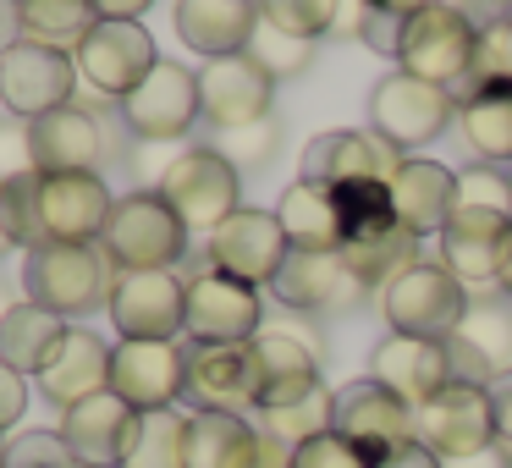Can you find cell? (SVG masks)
I'll return each mask as SVG.
<instances>
[{
	"label": "cell",
	"instance_id": "6da1fadb",
	"mask_svg": "<svg viewBox=\"0 0 512 468\" xmlns=\"http://www.w3.org/2000/svg\"><path fill=\"white\" fill-rule=\"evenodd\" d=\"M336 210H342V259L364 287H386L391 276L419 259V237L397 221L386 182H353V188H331Z\"/></svg>",
	"mask_w": 512,
	"mask_h": 468
},
{
	"label": "cell",
	"instance_id": "7a4b0ae2",
	"mask_svg": "<svg viewBox=\"0 0 512 468\" xmlns=\"http://www.w3.org/2000/svg\"><path fill=\"white\" fill-rule=\"evenodd\" d=\"M116 265L105 259L100 243H39L23 254V292L28 303L61 314L78 325L83 314L111 303Z\"/></svg>",
	"mask_w": 512,
	"mask_h": 468
},
{
	"label": "cell",
	"instance_id": "3957f363",
	"mask_svg": "<svg viewBox=\"0 0 512 468\" xmlns=\"http://www.w3.org/2000/svg\"><path fill=\"white\" fill-rule=\"evenodd\" d=\"M380 309H386V320H391V331H397V336L446 342V336L463 331L474 298H468V287L441 265V259H424L419 254L402 276H391L386 287H380Z\"/></svg>",
	"mask_w": 512,
	"mask_h": 468
},
{
	"label": "cell",
	"instance_id": "277c9868",
	"mask_svg": "<svg viewBox=\"0 0 512 468\" xmlns=\"http://www.w3.org/2000/svg\"><path fill=\"white\" fill-rule=\"evenodd\" d=\"M155 193L182 215L188 232H215L221 221H232L243 210V171L215 144H199V149H182V155L166 160Z\"/></svg>",
	"mask_w": 512,
	"mask_h": 468
},
{
	"label": "cell",
	"instance_id": "5b68a950",
	"mask_svg": "<svg viewBox=\"0 0 512 468\" xmlns=\"http://www.w3.org/2000/svg\"><path fill=\"white\" fill-rule=\"evenodd\" d=\"M100 248L116 270H171L188 254V226L155 188H138L116 199Z\"/></svg>",
	"mask_w": 512,
	"mask_h": 468
},
{
	"label": "cell",
	"instance_id": "8992f818",
	"mask_svg": "<svg viewBox=\"0 0 512 468\" xmlns=\"http://www.w3.org/2000/svg\"><path fill=\"white\" fill-rule=\"evenodd\" d=\"M457 100L452 89H435V83L413 78V72H386L369 94V133L380 144H391L402 160H413V149L435 144V138L452 127Z\"/></svg>",
	"mask_w": 512,
	"mask_h": 468
},
{
	"label": "cell",
	"instance_id": "52a82bcc",
	"mask_svg": "<svg viewBox=\"0 0 512 468\" xmlns=\"http://www.w3.org/2000/svg\"><path fill=\"white\" fill-rule=\"evenodd\" d=\"M105 314L122 342H177L188 331V281L177 270H116Z\"/></svg>",
	"mask_w": 512,
	"mask_h": 468
},
{
	"label": "cell",
	"instance_id": "ba28073f",
	"mask_svg": "<svg viewBox=\"0 0 512 468\" xmlns=\"http://www.w3.org/2000/svg\"><path fill=\"white\" fill-rule=\"evenodd\" d=\"M413 441H424L441 463L457 457H479L496 441V413H490V386H468L452 380L446 391H435L424 408H413Z\"/></svg>",
	"mask_w": 512,
	"mask_h": 468
},
{
	"label": "cell",
	"instance_id": "9c48e42d",
	"mask_svg": "<svg viewBox=\"0 0 512 468\" xmlns=\"http://www.w3.org/2000/svg\"><path fill=\"white\" fill-rule=\"evenodd\" d=\"M474 45H479L474 28H468L452 6L435 0V6H424V12L408 17L402 45H397V61H402V72H413V78L457 94L468 83V72H474Z\"/></svg>",
	"mask_w": 512,
	"mask_h": 468
},
{
	"label": "cell",
	"instance_id": "30bf717a",
	"mask_svg": "<svg viewBox=\"0 0 512 468\" xmlns=\"http://www.w3.org/2000/svg\"><path fill=\"white\" fill-rule=\"evenodd\" d=\"M72 100H78V61L67 50L23 39L17 50L0 56V105H6V116L39 122V116L61 111Z\"/></svg>",
	"mask_w": 512,
	"mask_h": 468
},
{
	"label": "cell",
	"instance_id": "8fae6325",
	"mask_svg": "<svg viewBox=\"0 0 512 468\" xmlns=\"http://www.w3.org/2000/svg\"><path fill=\"white\" fill-rule=\"evenodd\" d=\"M78 83L94 89L100 100H116L122 105L149 72L160 67V50L149 39L144 23H94V34L78 45Z\"/></svg>",
	"mask_w": 512,
	"mask_h": 468
},
{
	"label": "cell",
	"instance_id": "7c38bea8",
	"mask_svg": "<svg viewBox=\"0 0 512 468\" xmlns=\"http://www.w3.org/2000/svg\"><path fill=\"white\" fill-rule=\"evenodd\" d=\"M199 72H188L182 61H160L144 83L122 100V122L144 144H177L193 122H199Z\"/></svg>",
	"mask_w": 512,
	"mask_h": 468
},
{
	"label": "cell",
	"instance_id": "4fadbf2b",
	"mask_svg": "<svg viewBox=\"0 0 512 468\" xmlns=\"http://www.w3.org/2000/svg\"><path fill=\"white\" fill-rule=\"evenodd\" d=\"M193 413H243L259 408V375L248 342H188V386Z\"/></svg>",
	"mask_w": 512,
	"mask_h": 468
},
{
	"label": "cell",
	"instance_id": "5bb4252c",
	"mask_svg": "<svg viewBox=\"0 0 512 468\" xmlns=\"http://www.w3.org/2000/svg\"><path fill=\"white\" fill-rule=\"evenodd\" d=\"M276 105V78L259 67L254 56H221L199 67V111L210 127L237 133V127H259Z\"/></svg>",
	"mask_w": 512,
	"mask_h": 468
},
{
	"label": "cell",
	"instance_id": "9a60e30c",
	"mask_svg": "<svg viewBox=\"0 0 512 468\" xmlns=\"http://www.w3.org/2000/svg\"><path fill=\"white\" fill-rule=\"evenodd\" d=\"M116 199L100 171L39 177V243H100Z\"/></svg>",
	"mask_w": 512,
	"mask_h": 468
},
{
	"label": "cell",
	"instance_id": "2e32d148",
	"mask_svg": "<svg viewBox=\"0 0 512 468\" xmlns=\"http://www.w3.org/2000/svg\"><path fill=\"white\" fill-rule=\"evenodd\" d=\"M265 303L259 287L204 265L188 281V342H254L265 331Z\"/></svg>",
	"mask_w": 512,
	"mask_h": 468
},
{
	"label": "cell",
	"instance_id": "e0dca14e",
	"mask_svg": "<svg viewBox=\"0 0 512 468\" xmlns=\"http://www.w3.org/2000/svg\"><path fill=\"white\" fill-rule=\"evenodd\" d=\"M188 386V347L177 342H116L111 347V391L138 413L177 408Z\"/></svg>",
	"mask_w": 512,
	"mask_h": 468
},
{
	"label": "cell",
	"instance_id": "ac0fdd59",
	"mask_svg": "<svg viewBox=\"0 0 512 468\" xmlns=\"http://www.w3.org/2000/svg\"><path fill=\"white\" fill-rule=\"evenodd\" d=\"M507 237H512V210L457 204V215L446 221V232L435 237V243H441V265L452 270L463 287H490V281H501Z\"/></svg>",
	"mask_w": 512,
	"mask_h": 468
},
{
	"label": "cell",
	"instance_id": "d6986e66",
	"mask_svg": "<svg viewBox=\"0 0 512 468\" xmlns=\"http://www.w3.org/2000/svg\"><path fill=\"white\" fill-rule=\"evenodd\" d=\"M331 430L342 441H353L364 457H380L391 446L413 441V408L402 397H391L380 380H347L331 402Z\"/></svg>",
	"mask_w": 512,
	"mask_h": 468
},
{
	"label": "cell",
	"instance_id": "ffe728a7",
	"mask_svg": "<svg viewBox=\"0 0 512 468\" xmlns=\"http://www.w3.org/2000/svg\"><path fill=\"white\" fill-rule=\"evenodd\" d=\"M287 254H292V243L281 232L276 210H248L243 204L232 221H221L210 232V265L237 276V281H248V287H270Z\"/></svg>",
	"mask_w": 512,
	"mask_h": 468
},
{
	"label": "cell",
	"instance_id": "44dd1931",
	"mask_svg": "<svg viewBox=\"0 0 512 468\" xmlns=\"http://www.w3.org/2000/svg\"><path fill=\"white\" fill-rule=\"evenodd\" d=\"M402 166V155L391 144H380L375 133H353V127H336V133L309 138L298 160V177L314 188H353V182H391V171Z\"/></svg>",
	"mask_w": 512,
	"mask_h": 468
},
{
	"label": "cell",
	"instance_id": "7402d4cb",
	"mask_svg": "<svg viewBox=\"0 0 512 468\" xmlns=\"http://www.w3.org/2000/svg\"><path fill=\"white\" fill-rule=\"evenodd\" d=\"M270 292H276V303H287V309H298V314H331V309L358 303L369 287L347 270L342 254H325V248H292V254L281 259Z\"/></svg>",
	"mask_w": 512,
	"mask_h": 468
},
{
	"label": "cell",
	"instance_id": "603a6c76",
	"mask_svg": "<svg viewBox=\"0 0 512 468\" xmlns=\"http://www.w3.org/2000/svg\"><path fill=\"white\" fill-rule=\"evenodd\" d=\"M133 430H138V408H127L116 391H100V397L61 413V441L78 457V468H122Z\"/></svg>",
	"mask_w": 512,
	"mask_h": 468
},
{
	"label": "cell",
	"instance_id": "cb8c5ba5",
	"mask_svg": "<svg viewBox=\"0 0 512 468\" xmlns=\"http://www.w3.org/2000/svg\"><path fill=\"white\" fill-rule=\"evenodd\" d=\"M254 375H259V413H281L309 402L320 386V358L292 331H259L254 342Z\"/></svg>",
	"mask_w": 512,
	"mask_h": 468
},
{
	"label": "cell",
	"instance_id": "d4e9b609",
	"mask_svg": "<svg viewBox=\"0 0 512 468\" xmlns=\"http://www.w3.org/2000/svg\"><path fill=\"white\" fill-rule=\"evenodd\" d=\"M369 380L402 397L408 408H424L435 391L452 386V364H446V342H424V336H397L391 331L386 342L369 353Z\"/></svg>",
	"mask_w": 512,
	"mask_h": 468
},
{
	"label": "cell",
	"instance_id": "484cf974",
	"mask_svg": "<svg viewBox=\"0 0 512 468\" xmlns=\"http://www.w3.org/2000/svg\"><path fill=\"white\" fill-rule=\"evenodd\" d=\"M391 210L413 237H441L446 221L457 215V171H446L441 160H402L386 182Z\"/></svg>",
	"mask_w": 512,
	"mask_h": 468
},
{
	"label": "cell",
	"instance_id": "4316f807",
	"mask_svg": "<svg viewBox=\"0 0 512 468\" xmlns=\"http://www.w3.org/2000/svg\"><path fill=\"white\" fill-rule=\"evenodd\" d=\"M34 127V166L39 177H61V171H100L105 160V122L89 105H61V111L39 116Z\"/></svg>",
	"mask_w": 512,
	"mask_h": 468
},
{
	"label": "cell",
	"instance_id": "83f0119b",
	"mask_svg": "<svg viewBox=\"0 0 512 468\" xmlns=\"http://www.w3.org/2000/svg\"><path fill=\"white\" fill-rule=\"evenodd\" d=\"M100 391H111V342L94 336L89 325H72L61 353L50 358L45 375H39V397L67 413V408H78V402L100 397Z\"/></svg>",
	"mask_w": 512,
	"mask_h": 468
},
{
	"label": "cell",
	"instance_id": "f1b7e54d",
	"mask_svg": "<svg viewBox=\"0 0 512 468\" xmlns=\"http://www.w3.org/2000/svg\"><path fill=\"white\" fill-rule=\"evenodd\" d=\"M171 23L199 61H221L248 50V39L259 28V6L254 0H177Z\"/></svg>",
	"mask_w": 512,
	"mask_h": 468
},
{
	"label": "cell",
	"instance_id": "f546056e",
	"mask_svg": "<svg viewBox=\"0 0 512 468\" xmlns=\"http://www.w3.org/2000/svg\"><path fill=\"white\" fill-rule=\"evenodd\" d=\"M72 320H61V314L39 309V303H12V314L0 320V364H12L17 375L39 380L45 375V364L61 353V342H67Z\"/></svg>",
	"mask_w": 512,
	"mask_h": 468
},
{
	"label": "cell",
	"instance_id": "4dcf8cb0",
	"mask_svg": "<svg viewBox=\"0 0 512 468\" xmlns=\"http://www.w3.org/2000/svg\"><path fill=\"white\" fill-rule=\"evenodd\" d=\"M276 221L287 232L292 248H325V254H342V210H336L331 188H314V182H287L276 199Z\"/></svg>",
	"mask_w": 512,
	"mask_h": 468
},
{
	"label": "cell",
	"instance_id": "1f68e13d",
	"mask_svg": "<svg viewBox=\"0 0 512 468\" xmlns=\"http://www.w3.org/2000/svg\"><path fill=\"white\" fill-rule=\"evenodd\" d=\"M259 424L243 413H188V468H254Z\"/></svg>",
	"mask_w": 512,
	"mask_h": 468
},
{
	"label": "cell",
	"instance_id": "d6a6232c",
	"mask_svg": "<svg viewBox=\"0 0 512 468\" xmlns=\"http://www.w3.org/2000/svg\"><path fill=\"white\" fill-rule=\"evenodd\" d=\"M17 6H23V34L34 45L67 50V56H78V45L100 23L94 0H17Z\"/></svg>",
	"mask_w": 512,
	"mask_h": 468
},
{
	"label": "cell",
	"instance_id": "836d02e7",
	"mask_svg": "<svg viewBox=\"0 0 512 468\" xmlns=\"http://www.w3.org/2000/svg\"><path fill=\"white\" fill-rule=\"evenodd\" d=\"M122 468H188V413L177 408L138 413V430Z\"/></svg>",
	"mask_w": 512,
	"mask_h": 468
},
{
	"label": "cell",
	"instance_id": "e575fe53",
	"mask_svg": "<svg viewBox=\"0 0 512 468\" xmlns=\"http://www.w3.org/2000/svg\"><path fill=\"white\" fill-rule=\"evenodd\" d=\"M463 138L479 160L490 166H512V94H474L457 105Z\"/></svg>",
	"mask_w": 512,
	"mask_h": 468
},
{
	"label": "cell",
	"instance_id": "d590c367",
	"mask_svg": "<svg viewBox=\"0 0 512 468\" xmlns=\"http://www.w3.org/2000/svg\"><path fill=\"white\" fill-rule=\"evenodd\" d=\"M474 94H512V23H496V28L479 34L474 72H468V83L452 100L463 105V100H474Z\"/></svg>",
	"mask_w": 512,
	"mask_h": 468
},
{
	"label": "cell",
	"instance_id": "8d00e7d4",
	"mask_svg": "<svg viewBox=\"0 0 512 468\" xmlns=\"http://www.w3.org/2000/svg\"><path fill=\"white\" fill-rule=\"evenodd\" d=\"M254 6H259V23H270V28H281V34L309 39L314 45L320 34H331L342 0H254Z\"/></svg>",
	"mask_w": 512,
	"mask_h": 468
},
{
	"label": "cell",
	"instance_id": "74e56055",
	"mask_svg": "<svg viewBox=\"0 0 512 468\" xmlns=\"http://www.w3.org/2000/svg\"><path fill=\"white\" fill-rule=\"evenodd\" d=\"M457 336H463V342L474 347V353L485 358L496 375H501V369H512V309H490V303H474Z\"/></svg>",
	"mask_w": 512,
	"mask_h": 468
},
{
	"label": "cell",
	"instance_id": "f35d334b",
	"mask_svg": "<svg viewBox=\"0 0 512 468\" xmlns=\"http://www.w3.org/2000/svg\"><path fill=\"white\" fill-rule=\"evenodd\" d=\"M248 56L259 61V67L270 72V78H298L303 67L314 61V45L309 39H292V34H281V28H270V23H259L254 28V39H248Z\"/></svg>",
	"mask_w": 512,
	"mask_h": 468
},
{
	"label": "cell",
	"instance_id": "ab89813d",
	"mask_svg": "<svg viewBox=\"0 0 512 468\" xmlns=\"http://www.w3.org/2000/svg\"><path fill=\"white\" fill-rule=\"evenodd\" d=\"M331 402H336V391H314L309 402H298V408L265 413V424H259V430H270V435H281V441L303 446V441H314V435L331 430Z\"/></svg>",
	"mask_w": 512,
	"mask_h": 468
},
{
	"label": "cell",
	"instance_id": "60d3db41",
	"mask_svg": "<svg viewBox=\"0 0 512 468\" xmlns=\"http://www.w3.org/2000/svg\"><path fill=\"white\" fill-rule=\"evenodd\" d=\"M0 457H6V468H78V457L67 452L61 430H28V435H17Z\"/></svg>",
	"mask_w": 512,
	"mask_h": 468
},
{
	"label": "cell",
	"instance_id": "b9f144b4",
	"mask_svg": "<svg viewBox=\"0 0 512 468\" xmlns=\"http://www.w3.org/2000/svg\"><path fill=\"white\" fill-rule=\"evenodd\" d=\"M23 177H39L34 127H28L23 116H0V188H6V182H23Z\"/></svg>",
	"mask_w": 512,
	"mask_h": 468
},
{
	"label": "cell",
	"instance_id": "7bdbcfd3",
	"mask_svg": "<svg viewBox=\"0 0 512 468\" xmlns=\"http://www.w3.org/2000/svg\"><path fill=\"white\" fill-rule=\"evenodd\" d=\"M292 468H369V457L358 452L353 441H342L336 430L314 435V441H303L298 452H292Z\"/></svg>",
	"mask_w": 512,
	"mask_h": 468
},
{
	"label": "cell",
	"instance_id": "ee69618b",
	"mask_svg": "<svg viewBox=\"0 0 512 468\" xmlns=\"http://www.w3.org/2000/svg\"><path fill=\"white\" fill-rule=\"evenodd\" d=\"M276 144H281V133L270 122H259V127H237V133H226V144H215V149L243 171V166H265V160L276 155Z\"/></svg>",
	"mask_w": 512,
	"mask_h": 468
},
{
	"label": "cell",
	"instance_id": "f6af8a7d",
	"mask_svg": "<svg viewBox=\"0 0 512 468\" xmlns=\"http://www.w3.org/2000/svg\"><path fill=\"white\" fill-rule=\"evenodd\" d=\"M402 28H408V17H397V12H380V6H364V12H358V39H364L369 50H380V56H397Z\"/></svg>",
	"mask_w": 512,
	"mask_h": 468
},
{
	"label": "cell",
	"instance_id": "bcb514c9",
	"mask_svg": "<svg viewBox=\"0 0 512 468\" xmlns=\"http://www.w3.org/2000/svg\"><path fill=\"white\" fill-rule=\"evenodd\" d=\"M441 6H452L474 34H485L496 23H512V0H441Z\"/></svg>",
	"mask_w": 512,
	"mask_h": 468
},
{
	"label": "cell",
	"instance_id": "7dc6e473",
	"mask_svg": "<svg viewBox=\"0 0 512 468\" xmlns=\"http://www.w3.org/2000/svg\"><path fill=\"white\" fill-rule=\"evenodd\" d=\"M28 413V375H17L12 364H0V435L12 430Z\"/></svg>",
	"mask_w": 512,
	"mask_h": 468
},
{
	"label": "cell",
	"instance_id": "c3c4849f",
	"mask_svg": "<svg viewBox=\"0 0 512 468\" xmlns=\"http://www.w3.org/2000/svg\"><path fill=\"white\" fill-rule=\"evenodd\" d=\"M369 468H446V463L424 441H402V446H391V452L369 457Z\"/></svg>",
	"mask_w": 512,
	"mask_h": 468
},
{
	"label": "cell",
	"instance_id": "681fc988",
	"mask_svg": "<svg viewBox=\"0 0 512 468\" xmlns=\"http://www.w3.org/2000/svg\"><path fill=\"white\" fill-rule=\"evenodd\" d=\"M490 413H496V441L512 446V369L490 380Z\"/></svg>",
	"mask_w": 512,
	"mask_h": 468
},
{
	"label": "cell",
	"instance_id": "f907efd6",
	"mask_svg": "<svg viewBox=\"0 0 512 468\" xmlns=\"http://www.w3.org/2000/svg\"><path fill=\"white\" fill-rule=\"evenodd\" d=\"M149 6H155V0H94L100 23H144Z\"/></svg>",
	"mask_w": 512,
	"mask_h": 468
},
{
	"label": "cell",
	"instance_id": "816d5d0a",
	"mask_svg": "<svg viewBox=\"0 0 512 468\" xmlns=\"http://www.w3.org/2000/svg\"><path fill=\"white\" fill-rule=\"evenodd\" d=\"M292 452H298L292 441H281V435L259 430V457H254V468H292Z\"/></svg>",
	"mask_w": 512,
	"mask_h": 468
},
{
	"label": "cell",
	"instance_id": "f5cc1de1",
	"mask_svg": "<svg viewBox=\"0 0 512 468\" xmlns=\"http://www.w3.org/2000/svg\"><path fill=\"white\" fill-rule=\"evenodd\" d=\"M23 6H17V0H0V56H6V50H17L23 45Z\"/></svg>",
	"mask_w": 512,
	"mask_h": 468
},
{
	"label": "cell",
	"instance_id": "db71d44e",
	"mask_svg": "<svg viewBox=\"0 0 512 468\" xmlns=\"http://www.w3.org/2000/svg\"><path fill=\"white\" fill-rule=\"evenodd\" d=\"M446 468H512V463H507V452H501V446H490V452H479V457H457V463H446Z\"/></svg>",
	"mask_w": 512,
	"mask_h": 468
},
{
	"label": "cell",
	"instance_id": "11a10c76",
	"mask_svg": "<svg viewBox=\"0 0 512 468\" xmlns=\"http://www.w3.org/2000/svg\"><path fill=\"white\" fill-rule=\"evenodd\" d=\"M364 6H380V12H397V17H413V12H424V6H435V0H364Z\"/></svg>",
	"mask_w": 512,
	"mask_h": 468
},
{
	"label": "cell",
	"instance_id": "9f6ffc18",
	"mask_svg": "<svg viewBox=\"0 0 512 468\" xmlns=\"http://www.w3.org/2000/svg\"><path fill=\"white\" fill-rule=\"evenodd\" d=\"M17 248V237H12V221H6V199H0V259Z\"/></svg>",
	"mask_w": 512,
	"mask_h": 468
},
{
	"label": "cell",
	"instance_id": "6f0895ef",
	"mask_svg": "<svg viewBox=\"0 0 512 468\" xmlns=\"http://www.w3.org/2000/svg\"><path fill=\"white\" fill-rule=\"evenodd\" d=\"M496 287L512 298V237H507V259H501V281H496Z\"/></svg>",
	"mask_w": 512,
	"mask_h": 468
},
{
	"label": "cell",
	"instance_id": "680465c9",
	"mask_svg": "<svg viewBox=\"0 0 512 468\" xmlns=\"http://www.w3.org/2000/svg\"><path fill=\"white\" fill-rule=\"evenodd\" d=\"M6 314H12V298H6V292H0V320H6Z\"/></svg>",
	"mask_w": 512,
	"mask_h": 468
},
{
	"label": "cell",
	"instance_id": "91938a15",
	"mask_svg": "<svg viewBox=\"0 0 512 468\" xmlns=\"http://www.w3.org/2000/svg\"><path fill=\"white\" fill-rule=\"evenodd\" d=\"M0 468H6V457H0Z\"/></svg>",
	"mask_w": 512,
	"mask_h": 468
}]
</instances>
